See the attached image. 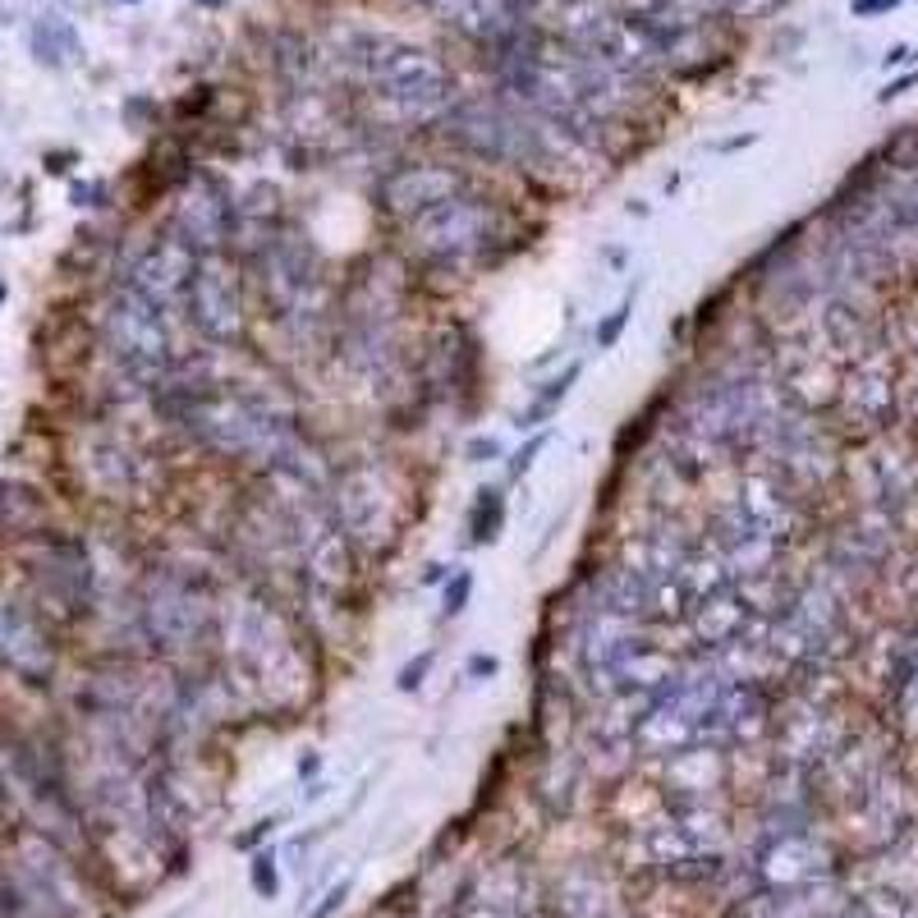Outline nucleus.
Wrapping results in <instances>:
<instances>
[{"label":"nucleus","mask_w":918,"mask_h":918,"mask_svg":"<svg viewBox=\"0 0 918 918\" xmlns=\"http://www.w3.org/2000/svg\"><path fill=\"white\" fill-rule=\"evenodd\" d=\"M203 625H207V611L180 579H161L148 593V629L165 648H188L203 634Z\"/></svg>","instance_id":"6e6552de"},{"label":"nucleus","mask_w":918,"mask_h":918,"mask_svg":"<svg viewBox=\"0 0 918 918\" xmlns=\"http://www.w3.org/2000/svg\"><path fill=\"white\" fill-rule=\"evenodd\" d=\"M37 515V500L19 483H0V528H19Z\"/></svg>","instance_id":"4468645a"},{"label":"nucleus","mask_w":918,"mask_h":918,"mask_svg":"<svg viewBox=\"0 0 918 918\" xmlns=\"http://www.w3.org/2000/svg\"><path fill=\"white\" fill-rule=\"evenodd\" d=\"M0 661H6L10 671H19L23 680H46L51 666H55L46 634L14 602H0Z\"/></svg>","instance_id":"1a4fd4ad"},{"label":"nucleus","mask_w":918,"mask_h":918,"mask_svg":"<svg viewBox=\"0 0 918 918\" xmlns=\"http://www.w3.org/2000/svg\"><path fill=\"white\" fill-rule=\"evenodd\" d=\"M896 0H854V10L858 14H877V10H892Z\"/></svg>","instance_id":"aec40b11"},{"label":"nucleus","mask_w":918,"mask_h":918,"mask_svg":"<svg viewBox=\"0 0 918 918\" xmlns=\"http://www.w3.org/2000/svg\"><path fill=\"white\" fill-rule=\"evenodd\" d=\"M492 451H496L492 441H473V446H468V455H473V460H483V455H492Z\"/></svg>","instance_id":"412c9836"},{"label":"nucleus","mask_w":918,"mask_h":918,"mask_svg":"<svg viewBox=\"0 0 918 918\" xmlns=\"http://www.w3.org/2000/svg\"><path fill=\"white\" fill-rule=\"evenodd\" d=\"M446 133L473 156L492 165H528L547 161V125L515 97H468L446 110Z\"/></svg>","instance_id":"f03ea898"},{"label":"nucleus","mask_w":918,"mask_h":918,"mask_svg":"<svg viewBox=\"0 0 918 918\" xmlns=\"http://www.w3.org/2000/svg\"><path fill=\"white\" fill-rule=\"evenodd\" d=\"M500 519H506V500H500V492H483V500H478V506H473V515H468L473 538H478V542L496 538Z\"/></svg>","instance_id":"2eb2a0df"},{"label":"nucleus","mask_w":918,"mask_h":918,"mask_svg":"<svg viewBox=\"0 0 918 918\" xmlns=\"http://www.w3.org/2000/svg\"><path fill=\"white\" fill-rule=\"evenodd\" d=\"M0 299H6V285H0Z\"/></svg>","instance_id":"4be33fe9"},{"label":"nucleus","mask_w":918,"mask_h":918,"mask_svg":"<svg viewBox=\"0 0 918 918\" xmlns=\"http://www.w3.org/2000/svg\"><path fill=\"white\" fill-rule=\"evenodd\" d=\"M188 309L193 322L203 326V336L230 345L244 331V294H239V276L226 262H193V281H188Z\"/></svg>","instance_id":"423d86ee"},{"label":"nucleus","mask_w":918,"mask_h":918,"mask_svg":"<svg viewBox=\"0 0 918 918\" xmlns=\"http://www.w3.org/2000/svg\"><path fill=\"white\" fill-rule=\"evenodd\" d=\"M188 281H193V258H188V248L180 239H165V244L148 248L129 271V290L152 299L161 313H175L180 303H188Z\"/></svg>","instance_id":"0eeeda50"},{"label":"nucleus","mask_w":918,"mask_h":918,"mask_svg":"<svg viewBox=\"0 0 918 918\" xmlns=\"http://www.w3.org/2000/svg\"><path fill=\"white\" fill-rule=\"evenodd\" d=\"M180 419L188 428H198V436L207 446L226 451V455H262L281 441V419L271 409H262L258 400H244V396H207V391H193L184 404H180Z\"/></svg>","instance_id":"20e7f679"},{"label":"nucleus","mask_w":918,"mask_h":918,"mask_svg":"<svg viewBox=\"0 0 918 918\" xmlns=\"http://www.w3.org/2000/svg\"><path fill=\"white\" fill-rule=\"evenodd\" d=\"M428 666H432V652H419V657H413L404 671H400V689H413V684H419V676L428 671Z\"/></svg>","instance_id":"f3484780"},{"label":"nucleus","mask_w":918,"mask_h":918,"mask_svg":"<svg viewBox=\"0 0 918 918\" xmlns=\"http://www.w3.org/2000/svg\"><path fill=\"white\" fill-rule=\"evenodd\" d=\"M258 892H262V896L276 892V873H271V858H267V854L258 858Z\"/></svg>","instance_id":"6ab92c4d"},{"label":"nucleus","mask_w":918,"mask_h":918,"mask_svg":"<svg viewBox=\"0 0 918 918\" xmlns=\"http://www.w3.org/2000/svg\"><path fill=\"white\" fill-rule=\"evenodd\" d=\"M33 51L42 55V61L51 65H61V61H74L78 55V37H74V28L61 23V19H42L33 28Z\"/></svg>","instance_id":"ddd939ff"},{"label":"nucleus","mask_w":918,"mask_h":918,"mask_svg":"<svg viewBox=\"0 0 918 918\" xmlns=\"http://www.w3.org/2000/svg\"><path fill=\"white\" fill-rule=\"evenodd\" d=\"M180 244H216L220 235H226V203H212V198H188L180 207Z\"/></svg>","instance_id":"f8f14e48"},{"label":"nucleus","mask_w":918,"mask_h":918,"mask_svg":"<svg viewBox=\"0 0 918 918\" xmlns=\"http://www.w3.org/2000/svg\"><path fill=\"white\" fill-rule=\"evenodd\" d=\"M464 180L451 171V165H436V161H419V165H404V171H396L391 180H386V207L400 212L404 220L413 212H423L428 203H436L441 193H451L460 188Z\"/></svg>","instance_id":"9b49d317"},{"label":"nucleus","mask_w":918,"mask_h":918,"mask_svg":"<svg viewBox=\"0 0 918 918\" xmlns=\"http://www.w3.org/2000/svg\"><path fill=\"white\" fill-rule=\"evenodd\" d=\"M345 61L354 78L372 93V101L396 120H432L455 106L451 69L413 42L381 37V33H354Z\"/></svg>","instance_id":"f257e3e1"},{"label":"nucleus","mask_w":918,"mask_h":918,"mask_svg":"<svg viewBox=\"0 0 918 918\" xmlns=\"http://www.w3.org/2000/svg\"><path fill=\"white\" fill-rule=\"evenodd\" d=\"M625 322H629V303H620V309H616V317H606V322H602V331H597V345H616V336L625 331Z\"/></svg>","instance_id":"dca6fc26"},{"label":"nucleus","mask_w":918,"mask_h":918,"mask_svg":"<svg viewBox=\"0 0 918 918\" xmlns=\"http://www.w3.org/2000/svg\"><path fill=\"white\" fill-rule=\"evenodd\" d=\"M492 226H496V212L483 198H473L464 184L409 216L413 244L436 262H464L473 253H483L492 244Z\"/></svg>","instance_id":"7ed1b4c3"},{"label":"nucleus","mask_w":918,"mask_h":918,"mask_svg":"<svg viewBox=\"0 0 918 918\" xmlns=\"http://www.w3.org/2000/svg\"><path fill=\"white\" fill-rule=\"evenodd\" d=\"M468 588H473V579H468V574L451 583V593H446V611H451V616H455V611H464V602H468Z\"/></svg>","instance_id":"a211bd4d"},{"label":"nucleus","mask_w":918,"mask_h":918,"mask_svg":"<svg viewBox=\"0 0 918 918\" xmlns=\"http://www.w3.org/2000/svg\"><path fill=\"white\" fill-rule=\"evenodd\" d=\"M106 341H110V354H116L129 372H161L165 364H171V349H175L171 313H161L152 299H143L138 290L125 285L116 299H110Z\"/></svg>","instance_id":"39448f33"},{"label":"nucleus","mask_w":918,"mask_h":918,"mask_svg":"<svg viewBox=\"0 0 918 918\" xmlns=\"http://www.w3.org/2000/svg\"><path fill=\"white\" fill-rule=\"evenodd\" d=\"M409 6L428 10L436 23L455 28L460 37H473V42H496L510 33L506 0H409Z\"/></svg>","instance_id":"9d476101"}]
</instances>
